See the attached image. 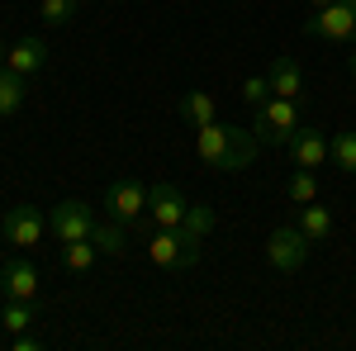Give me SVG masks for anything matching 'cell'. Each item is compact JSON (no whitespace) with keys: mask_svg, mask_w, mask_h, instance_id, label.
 I'll return each mask as SVG.
<instances>
[{"mask_svg":"<svg viewBox=\"0 0 356 351\" xmlns=\"http://www.w3.org/2000/svg\"><path fill=\"white\" fill-rule=\"evenodd\" d=\"M300 129H304V109L295 105V100H285V95H271L266 105H257V114H252V133H257V142L285 147Z\"/></svg>","mask_w":356,"mask_h":351,"instance_id":"cell-2","label":"cell"},{"mask_svg":"<svg viewBox=\"0 0 356 351\" xmlns=\"http://www.w3.org/2000/svg\"><path fill=\"white\" fill-rule=\"evenodd\" d=\"M285 199L300 209V204H314L318 199V176L309 171V166H295L290 171V181H285Z\"/></svg>","mask_w":356,"mask_h":351,"instance_id":"cell-16","label":"cell"},{"mask_svg":"<svg viewBox=\"0 0 356 351\" xmlns=\"http://www.w3.org/2000/svg\"><path fill=\"white\" fill-rule=\"evenodd\" d=\"M309 238L300 233V223H280L271 238H266V261H271L280 275H295V270H304V261H309Z\"/></svg>","mask_w":356,"mask_h":351,"instance_id":"cell-5","label":"cell"},{"mask_svg":"<svg viewBox=\"0 0 356 351\" xmlns=\"http://www.w3.org/2000/svg\"><path fill=\"white\" fill-rule=\"evenodd\" d=\"M19 105H24V76L10 72V67H0V119H10Z\"/></svg>","mask_w":356,"mask_h":351,"instance_id":"cell-19","label":"cell"},{"mask_svg":"<svg viewBox=\"0 0 356 351\" xmlns=\"http://www.w3.org/2000/svg\"><path fill=\"white\" fill-rule=\"evenodd\" d=\"M81 5H86V0H81Z\"/></svg>","mask_w":356,"mask_h":351,"instance_id":"cell-29","label":"cell"},{"mask_svg":"<svg viewBox=\"0 0 356 351\" xmlns=\"http://www.w3.org/2000/svg\"><path fill=\"white\" fill-rule=\"evenodd\" d=\"M295 223H300V233L309 243H328L332 238V214H328V204H318V199L314 204H300V218Z\"/></svg>","mask_w":356,"mask_h":351,"instance_id":"cell-15","label":"cell"},{"mask_svg":"<svg viewBox=\"0 0 356 351\" xmlns=\"http://www.w3.org/2000/svg\"><path fill=\"white\" fill-rule=\"evenodd\" d=\"M191 209V199L181 195V190L171 186V181H157V186H147V218L157 223V228H181V218Z\"/></svg>","mask_w":356,"mask_h":351,"instance_id":"cell-9","label":"cell"},{"mask_svg":"<svg viewBox=\"0 0 356 351\" xmlns=\"http://www.w3.org/2000/svg\"><path fill=\"white\" fill-rule=\"evenodd\" d=\"M147 256L162 270H191L200 261V243H195L191 233H181V228H157L147 238Z\"/></svg>","mask_w":356,"mask_h":351,"instance_id":"cell-4","label":"cell"},{"mask_svg":"<svg viewBox=\"0 0 356 351\" xmlns=\"http://www.w3.org/2000/svg\"><path fill=\"white\" fill-rule=\"evenodd\" d=\"M176 109H181V119L195 124V129H204V124H214V119H219V105H214V95H209V90H186Z\"/></svg>","mask_w":356,"mask_h":351,"instance_id":"cell-14","label":"cell"},{"mask_svg":"<svg viewBox=\"0 0 356 351\" xmlns=\"http://www.w3.org/2000/svg\"><path fill=\"white\" fill-rule=\"evenodd\" d=\"M90 243L100 247L105 256H119V252L129 247V223H119V218H110V223H95V228H90Z\"/></svg>","mask_w":356,"mask_h":351,"instance_id":"cell-17","label":"cell"},{"mask_svg":"<svg viewBox=\"0 0 356 351\" xmlns=\"http://www.w3.org/2000/svg\"><path fill=\"white\" fill-rule=\"evenodd\" d=\"M38 323V313L29 309V299H5V313H0V327L15 337V332H29V327Z\"/></svg>","mask_w":356,"mask_h":351,"instance_id":"cell-20","label":"cell"},{"mask_svg":"<svg viewBox=\"0 0 356 351\" xmlns=\"http://www.w3.org/2000/svg\"><path fill=\"white\" fill-rule=\"evenodd\" d=\"M266 81H271V95H285V100H295V95L304 90V72H300V62H295L290 53H280L271 67H266Z\"/></svg>","mask_w":356,"mask_h":351,"instance_id":"cell-12","label":"cell"},{"mask_svg":"<svg viewBox=\"0 0 356 351\" xmlns=\"http://www.w3.org/2000/svg\"><path fill=\"white\" fill-rule=\"evenodd\" d=\"M285 152H290L295 166H309V171H314V166L328 162V138H323V129H309V124H304L300 133L285 142Z\"/></svg>","mask_w":356,"mask_h":351,"instance_id":"cell-11","label":"cell"},{"mask_svg":"<svg viewBox=\"0 0 356 351\" xmlns=\"http://www.w3.org/2000/svg\"><path fill=\"white\" fill-rule=\"evenodd\" d=\"M309 5H314V10H323V5H332V0H309Z\"/></svg>","mask_w":356,"mask_h":351,"instance_id":"cell-27","label":"cell"},{"mask_svg":"<svg viewBox=\"0 0 356 351\" xmlns=\"http://www.w3.org/2000/svg\"><path fill=\"white\" fill-rule=\"evenodd\" d=\"M243 100L252 109L266 105V100H271V81H266V76H247V81H243Z\"/></svg>","mask_w":356,"mask_h":351,"instance_id":"cell-24","label":"cell"},{"mask_svg":"<svg viewBox=\"0 0 356 351\" xmlns=\"http://www.w3.org/2000/svg\"><path fill=\"white\" fill-rule=\"evenodd\" d=\"M0 233H5V243L15 247H38L43 243V233H48V218L43 209H33V204H10V214L0 218Z\"/></svg>","mask_w":356,"mask_h":351,"instance_id":"cell-7","label":"cell"},{"mask_svg":"<svg viewBox=\"0 0 356 351\" xmlns=\"http://www.w3.org/2000/svg\"><path fill=\"white\" fill-rule=\"evenodd\" d=\"M95 256H100V247L90 243V238H81V243H67L62 266H67V270H90V266H95Z\"/></svg>","mask_w":356,"mask_h":351,"instance_id":"cell-23","label":"cell"},{"mask_svg":"<svg viewBox=\"0 0 356 351\" xmlns=\"http://www.w3.org/2000/svg\"><path fill=\"white\" fill-rule=\"evenodd\" d=\"M48 228H53V238L62 247H67V243H81V238H90V228H95V214H90V204H86V199H62V204H53Z\"/></svg>","mask_w":356,"mask_h":351,"instance_id":"cell-8","label":"cell"},{"mask_svg":"<svg viewBox=\"0 0 356 351\" xmlns=\"http://www.w3.org/2000/svg\"><path fill=\"white\" fill-rule=\"evenodd\" d=\"M0 67H5V43H0Z\"/></svg>","mask_w":356,"mask_h":351,"instance_id":"cell-28","label":"cell"},{"mask_svg":"<svg viewBox=\"0 0 356 351\" xmlns=\"http://www.w3.org/2000/svg\"><path fill=\"white\" fill-rule=\"evenodd\" d=\"M347 72H352V81H356V53H352V57H347Z\"/></svg>","mask_w":356,"mask_h":351,"instance_id":"cell-26","label":"cell"},{"mask_svg":"<svg viewBox=\"0 0 356 351\" xmlns=\"http://www.w3.org/2000/svg\"><path fill=\"white\" fill-rule=\"evenodd\" d=\"M214 223H219V218H214V209H209V204H191V209H186V218H181V233H191L195 243H204V238L214 233Z\"/></svg>","mask_w":356,"mask_h":351,"instance_id":"cell-21","label":"cell"},{"mask_svg":"<svg viewBox=\"0 0 356 351\" xmlns=\"http://www.w3.org/2000/svg\"><path fill=\"white\" fill-rule=\"evenodd\" d=\"M304 33H309V38H323V43L356 48V0H332L323 10H314V15L304 19Z\"/></svg>","mask_w":356,"mask_h":351,"instance_id":"cell-3","label":"cell"},{"mask_svg":"<svg viewBox=\"0 0 356 351\" xmlns=\"http://www.w3.org/2000/svg\"><path fill=\"white\" fill-rule=\"evenodd\" d=\"M328 162L337 166V171L356 176V133H352V129H342V133L328 138Z\"/></svg>","mask_w":356,"mask_h":351,"instance_id":"cell-18","label":"cell"},{"mask_svg":"<svg viewBox=\"0 0 356 351\" xmlns=\"http://www.w3.org/2000/svg\"><path fill=\"white\" fill-rule=\"evenodd\" d=\"M195 152H200V162L223 171V176H233V171H247V166L257 162V152H261V142L252 133V124H204L200 138H195Z\"/></svg>","mask_w":356,"mask_h":351,"instance_id":"cell-1","label":"cell"},{"mask_svg":"<svg viewBox=\"0 0 356 351\" xmlns=\"http://www.w3.org/2000/svg\"><path fill=\"white\" fill-rule=\"evenodd\" d=\"M38 347H43L38 332H15V351H38Z\"/></svg>","mask_w":356,"mask_h":351,"instance_id":"cell-25","label":"cell"},{"mask_svg":"<svg viewBox=\"0 0 356 351\" xmlns=\"http://www.w3.org/2000/svg\"><path fill=\"white\" fill-rule=\"evenodd\" d=\"M105 209H110V218H119V223H129V228H134L138 218L147 214V186L134 181V176L110 181V186H105Z\"/></svg>","mask_w":356,"mask_h":351,"instance_id":"cell-6","label":"cell"},{"mask_svg":"<svg viewBox=\"0 0 356 351\" xmlns=\"http://www.w3.org/2000/svg\"><path fill=\"white\" fill-rule=\"evenodd\" d=\"M48 53H53V48L33 33V38H19L15 48H5V67H10V72H19V76L29 81V76H38V72L48 67Z\"/></svg>","mask_w":356,"mask_h":351,"instance_id":"cell-10","label":"cell"},{"mask_svg":"<svg viewBox=\"0 0 356 351\" xmlns=\"http://www.w3.org/2000/svg\"><path fill=\"white\" fill-rule=\"evenodd\" d=\"M0 290H5V299H33L38 295V270L29 261H10L0 270Z\"/></svg>","mask_w":356,"mask_h":351,"instance_id":"cell-13","label":"cell"},{"mask_svg":"<svg viewBox=\"0 0 356 351\" xmlns=\"http://www.w3.org/2000/svg\"><path fill=\"white\" fill-rule=\"evenodd\" d=\"M76 10H81V0H38V19H43V24H53V28L72 24V19H76Z\"/></svg>","mask_w":356,"mask_h":351,"instance_id":"cell-22","label":"cell"}]
</instances>
